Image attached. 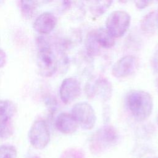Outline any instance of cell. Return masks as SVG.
<instances>
[{
  "label": "cell",
  "mask_w": 158,
  "mask_h": 158,
  "mask_svg": "<svg viewBox=\"0 0 158 158\" xmlns=\"http://www.w3.org/2000/svg\"><path fill=\"white\" fill-rule=\"evenodd\" d=\"M127 105L133 117L138 121L147 119L153 109L151 95L143 90H133L128 93L126 99Z\"/></svg>",
  "instance_id": "obj_1"
},
{
  "label": "cell",
  "mask_w": 158,
  "mask_h": 158,
  "mask_svg": "<svg viewBox=\"0 0 158 158\" xmlns=\"http://www.w3.org/2000/svg\"><path fill=\"white\" fill-rule=\"evenodd\" d=\"M36 46L38 49L36 64L38 71L43 77H50L57 70V58L49 41L44 36L37 38Z\"/></svg>",
  "instance_id": "obj_2"
},
{
  "label": "cell",
  "mask_w": 158,
  "mask_h": 158,
  "mask_svg": "<svg viewBox=\"0 0 158 158\" xmlns=\"http://www.w3.org/2000/svg\"><path fill=\"white\" fill-rule=\"evenodd\" d=\"M130 22L131 17L128 12L124 10H115L107 17L106 28L115 38H120L128 30Z\"/></svg>",
  "instance_id": "obj_3"
},
{
  "label": "cell",
  "mask_w": 158,
  "mask_h": 158,
  "mask_svg": "<svg viewBox=\"0 0 158 158\" xmlns=\"http://www.w3.org/2000/svg\"><path fill=\"white\" fill-rule=\"evenodd\" d=\"M28 136L34 148L39 150L44 149L50 141V131L46 122L43 119L35 121L30 127Z\"/></svg>",
  "instance_id": "obj_4"
},
{
  "label": "cell",
  "mask_w": 158,
  "mask_h": 158,
  "mask_svg": "<svg viewBox=\"0 0 158 158\" xmlns=\"http://www.w3.org/2000/svg\"><path fill=\"white\" fill-rule=\"evenodd\" d=\"M71 114L78 125L85 130L92 129L96 123L95 112L88 102H81L75 104L72 107Z\"/></svg>",
  "instance_id": "obj_5"
},
{
  "label": "cell",
  "mask_w": 158,
  "mask_h": 158,
  "mask_svg": "<svg viewBox=\"0 0 158 158\" xmlns=\"http://www.w3.org/2000/svg\"><path fill=\"white\" fill-rule=\"evenodd\" d=\"M116 130L112 126L106 125L98 130L91 140L92 149L96 152L102 151L114 145L118 140Z\"/></svg>",
  "instance_id": "obj_6"
},
{
  "label": "cell",
  "mask_w": 158,
  "mask_h": 158,
  "mask_svg": "<svg viewBox=\"0 0 158 158\" xmlns=\"http://www.w3.org/2000/svg\"><path fill=\"white\" fill-rule=\"evenodd\" d=\"M81 93V85L75 77L65 78L60 86L59 94L62 101L69 104L75 100Z\"/></svg>",
  "instance_id": "obj_7"
},
{
  "label": "cell",
  "mask_w": 158,
  "mask_h": 158,
  "mask_svg": "<svg viewBox=\"0 0 158 158\" xmlns=\"http://www.w3.org/2000/svg\"><path fill=\"white\" fill-rule=\"evenodd\" d=\"M136 65V60L134 56L130 55L123 56L113 65L112 74L116 78L126 77L134 72Z\"/></svg>",
  "instance_id": "obj_8"
},
{
  "label": "cell",
  "mask_w": 158,
  "mask_h": 158,
  "mask_svg": "<svg viewBox=\"0 0 158 158\" xmlns=\"http://www.w3.org/2000/svg\"><path fill=\"white\" fill-rule=\"evenodd\" d=\"M57 22V18L52 12H45L36 18L33 23V28L40 34L48 35L53 31Z\"/></svg>",
  "instance_id": "obj_9"
},
{
  "label": "cell",
  "mask_w": 158,
  "mask_h": 158,
  "mask_svg": "<svg viewBox=\"0 0 158 158\" xmlns=\"http://www.w3.org/2000/svg\"><path fill=\"white\" fill-rule=\"evenodd\" d=\"M87 87V93L90 96L96 95L107 101L112 96V86L106 79H98Z\"/></svg>",
  "instance_id": "obj_10"
},
{
  "label": "cell",
  "mask_w": 158,
  "mask_h": 158,
  "mask_svg": "<svg viewBox=\"0 0 158 158\" xmlns=\"http://www.w3.org/2000/svg\"><path fill=\"white\" fill-rule=\"evenodd\" d=\"M57 129L64 134H72L76 131L78 124L71 114L62 112L58 115L56 120Z\"/></svg>",
  "instance_id": "obj_11"
},
{
  "label": "cell",
  "mask_w": 158,
  "mask_h": 158,
  "mask_svg": "<svg viewBox=\"0 0 158 158\" xmlns=\"http://www.w3.org/2000/svg\"><path fill=\"white\" fill-rule=\"evenodd\" d=\"M157 25V14L155 11L147 14L141 20L140 28L147 35H152L156 30Z\"/></svg>",
  "instance_id": "obj_12"
},
{
  "label": "cell",
  "mask_w": 158,
  "mask_h": 158,
  "mask_svg": "<svg viewBox=\"0 0 158 158\" xmlns=\"http://www.w3.org/2000/svg\"><path fill=\"white\" fill-rule=\"evenodd\" d=\"M94 35L100 47L109 49L115 44V38L113 37L106 28H100L94 30Z\"/></svg>",
  "instance_id": "obj_13"
},
{
  "label": "cell",
  "mask_w": 158,
  "mask_h": 158,
  "mask_svg": "<svg viewBox=\"0 0 158 158\" xmlns=\"http://www.w3.org/2000/svg\"><path fill=\"white\" fill-rule=\"evenodd\" d=\"M15 112V106L10 100H0V122L11 120Z\"/></svg>",
  "instance_id": "obj_14"
},
{
  "label": "cell",
  "mask_w": 158,
  "mask_h": 158,
  "mask_svg": "<svg viewBox=\"0 0 158 158\" xmlns=\"http://www.w3.org/2000/svg\"><path fill=\"white\" fill-rule=\"evenodd\" d=\"M100 48L95 38L94 30L88 33L85 40V48L88 55L89 57L98 56L100 52Z\"/></svg>",
  "instance_id": "obj_15"
},
{
  "label": "cell",
  "mask_w": 158,
  "mask_h": 158,
  "mask_svg": "<svg viewBox=\"0 0 158 158\" xmlns=\"http://www.w3.org/2000/svg\"><path fill=\"white\" fill-rule=\"evenodd\" d=\"M112 2L113 0H91V12L96 17L102 15L110 7Z\"/></svg>",
  "instance_id": "obj_16"
},
{
  "label": "cell",
  "mask_w": 158,
  "mask_h": 158,
  "mask_svg": "<svg viewBox=\"0 0 158 158\" xmlns=\"http://www.w3.org/2000/svg\"><path fill=\"white\" fill-rule=\"evenodd\" d=\"M20 10L24 18H32L36 13L37 4L35 0H20Z\"/></svg>",
  "instance_id": "obj_17"
},
{
  "label": "cell",
  "mask_w": 158,
  "mask_h": 158,
  "mask_svg": "<svg viewBox=\"0 0 158 158\" xmlns=\"http://www.w3.org/2000/svg\"><path fill=\"white\" fill-rule=\"evenodd\" d=\"M14 133V127L11 120L0 122V140L5 139Z\"/></svg>",
  "instance_id": "obj_18"
},
{
  "label": "cell",
  "mask_w": 158,
  "mask_h": 158,
  "mask_svg": "<svg viewBox=\"0 0 158 158\" xmlns=\"http://www.w3.org/2000/svg\"><path fill=\"white\" fill-rule=\"evenodd\" d=\"M17 152L16 148L9 144L0 146V158H17Z\"/></svg>",
  "instance_id": "obj_19"
},
{
  "label": "cell",
  "mask_w": 158,
  "mask_h": 158,
  "mask_svg": "<svg viewBox=\"0 0 158 158\" xmlns=\"http://www.w3.org/2000/svg\"><path fill=\"white\" fill-rule=\"evenodd\" d=\"M57 4L59 10L64 11L68 9L72 3V0H52Z\"/></svg>",
  "instance_id": "obj_20"
},
{
  "label": "cell",
  "mask_w": 158,
  "mask_h": 158,
  "mask_svg": "<svg viewBox=\"0 0 158 158\" xmlns=\"http://www.w3.org/2000/svg\"><path fill=\"white\" fill-rule=\"evenodd\" d=\"M135 6L138 9H143L152 3L153 0H133Z\"/></svg>",
  "instance_id": "obj_21"
},
{
  "label": "cell",
  "mask_w": 158,
  "mask_h": 158,
  "mask_svg": "<svg viewBox=\"0 0 158 158\" xmlns=\"http://www.w3.org/2000/svg\"><path fill=\"white\" fill-rule=\"evenodd\" d=\"M151 65L154 72L155 73H158V48L156 49L152 56Z\"/></svg>",
  "instance_id": "obj_22"
},
{
  "label": "cell",
  "mask_w": 158,
  "mask_h": 158,
  "mask_svg": "<svg viewBox=\"0 0 158 158\" xmlns=\"http://www.w3.org/2000/svg\"><path fill=\"white\" fill-rule=\"evenodd\" d=\"M7 62V56L6 52L0 49V69L2 68L6 64Z\"/></svg>",
  "instance_id": "obj_23"
},
{
  "label": "cell",
  "mask_w": 158,
  "mask_h": 158,
  "mask_svg": "<svg viewBox=\"0 0 158 158\" xmlns=\"http://www.w3.org/2000/svg\"><path fill=\"white\" fill-rule=\"evenodd\" d=\"M62 158H78L77 156L76 157L74 154H68L66 156H64Z\"/></svg>",
  "instance_id": "obj_24"
},
{
  "label": "cell",
  "mask_w": 158,
  "mask_h": 158,
  "mask_svg": "<svg viewBox=\"0 0 158 158\" xmlns=\"http://www.w3.org/2000/svg\"><path fill=\"white\" fill-rule=\"evenodd\" d=\"M120 3H123V4H125V3H127L128 1V0H118Z\"/></svg>",
  "instance_id": "obj_25"
},
{
  "label": "cell",
  "mask_w": 158,
  "mask_h": 158,
  "mask_svg": "<svg viewBox=\"0 0 158 158\" xmlns=\"http://www.w3.org/2000/svg\"><path fill=\"white\" fill-rule=\"evenodd\" d=\"M5 0H0V7H1L2 6V4L4 3Z\"/></svg>",
  "instance_id": "obj_26"
},
{
  "label": "cell",
  "mask_w": 158,
  "mask_h": 158,
  "mask_svg": "<svg viewBox=\"0 0 158 158\" xmlns=\"http://www.w3.org/2000/svg\"><path fill=\"white\" fill-rule=\"evenodd\" d=\"M30 158H41V157H40L38 156H33V157H31Z\"/></svg>",
  "instance_id": "obj_27"
},
{
  "label": "cell",
  "mask_w": 158,
  "mask_h": 158,
  "mask_svg": "<svg viewBox=\"0 0 158 158\" xmlns=\"http://www.w3.org/2000/svg\"><path fill=\"white\" fill-rule=\"evenodd\" d=\"M148 158H158L157 157H148Z\"/></svg>",
  "instance_id": "obj_28"
},
{
  "label": "cell",
  "mask_w": 158,
  "mask_h": 158,
  "mask_svg": "<svg viewBox=\"0 0 158 158\" xmlns=\"http://www.w3.org/2000/svg\"><path fill=\"white\" fill-rule=\"evenodd\" d=\"M157 25H158V14H157Z\"/></svg>",
  "instance_id": "obj_29"
},
{
  "label": "cell",
  "mask_w": 158,
  "mask_h": 158,
  "mask_svg": "<svg viewBox=\"0 0 158 158\" xmlns=\"http://www.w3.org/2000/svg\"><path fill=\"white\" fill-rule=\"evenodd\" d=\"M157 124H158V116H157Z\"/></svg>",
  "instance_id": "obj_30"
}]
</instances>
